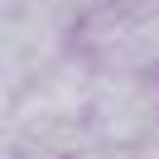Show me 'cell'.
<instances>
[{
    "label": "cell",
    "mask_w": 159,
    "mask_h": 159,
    "mask_svg": "<svg viewBox=\"0 0 159 159\" xmlns=\"http://www.w3.org/2000/svg\"><path fill=\"white\" fill-rule=\"evenodd\" d=\"M82 58L97 72H154L159 68V0H106L77 20Z\"/></svg>",
    "instance_id": "cell-1"
},
{
    "label": "cell",
    "mask_w": 159,
    "mask_h": 159,
    "mask_svg": "<svg viewBox=\"0 0 159 159\" xmlns=\"http://www.w3.org/2000/svg\"><path fill=\"white\" fill-rule=\"evenodd\" d=\"M159 130V87L149 72H97L87 97V135L92 145L140 149Z\"/></svg>",
    "instance_id": "cell-2"
},
{
    "label": "cell",
    "mask_w": 159,
    "mask_h": 159,
    "mask_svg": "<svg viewBox=\"0 0 159 159\" xmlns=\"http://www.w3.org/2000/svg\"><path fill=\"white\" fill-rule=\"evenodd\" d=\"M72 159H140V149H120V145H87Z\"/></svg>",
    "instance_id": "cell-3"
},
{
    "label": "cell",
    "mask_w": 159,
    "mask_h": 159,
    "mask_svg": "<svg viewBox=\"0 0 159 159\" xmlns=\"http://www.w3.org/2000/svg\"><path fill=\"white\" fill-rule=\"evenodd\" d=\"M140 159H159V130L145 140V145H140Z\"/></svg>",
    "instance_id": "cell-4"
}]
</instances>
